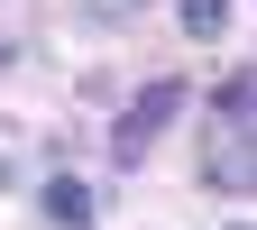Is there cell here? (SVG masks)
Here are the masks:
<instances>
[{
	"instance_id": "6da1fadb",
	"label": "cell",
	"mask_w": 257,
	"mask_h": 230,
	"mask_svg": "<svg viewBox=\"0 0 257 230\" xmlns=\"http://www.w3.org/2000/svg\"><path fill=\"white\" fill-rule=\"evenodd\" d=\"M184 102H193V92H184L175 74H156V83L138 92V102H128V111H119V129H110V157H119V166H138V157H147L156 138H166V120H175Z\"/></svg>"
},
{
	"instance_id": "7a4b0ae2",
	"label": "cell",
	"mask_w": 257,
	"mask_h": 230,
	"mask_svg": "<svg viewBox=\"0 0 257 230\" xmlns=\"http://www.w3.org/2000/svg\"><path fill=\"white\" fill-rule=\"evenodd\" d=\"M46 221H55V230H92V184L55 175V184H46Z\"/></svg>"
},
{
	"instance_id": "3957f363",
	"label": "cell",
	"mask_w": 257,
	"mask_h": 230,
	"mask_svg": "<svg viewBox=\"0 0 257 230\" xmlns=\"http://www.w3.org/2000/svg\"><path fill=\"white\" fill-rule=\"evenodd\" d=\"M175 19H184V37H211V28L230 19V0H175Z\"/></svg>"
},
{
	"instance_id": "277c9868",
	"label": "cell",
	"mask_w": 257,
	"mask_h": 230,
	"mask_svg": "<svg viewBox=\"0 0 257 230\" xmlns=\"http://www.w3.org/2000/svg\"><path fill=\"white\" fill-rule=\"evenodd\" d=\"M248 175H257L248 147H220V157H211V184H220V193H248Z\"/></svg>"
},
{
	"instance_id": "5b68a950",
	"label": "cell",
	"mask_w": 257,
	"mask_h": 230,
	"mask_svg": "<svg viewBox=\"0 0 257 230\" xmlns=\"http://www.w3.org/2000/svg\"><path fill=\"white\" fill-rule=\"evenodd\" d=\"M83 10H92V19H138L147 0H83Z\"/></svg>"
}]
</instances>
